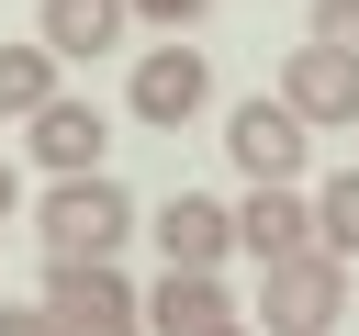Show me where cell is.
<instances>
[{"label":"cell","instance_id":"cell-1","mask_svg":"<svg viewBox=\"0 0 359 336\" xmlns=\"http://www.w3.org/2000/svg\"><path fill=\"white\" fill-rule=\"evenodd\" d=\"M34 235H45V258H112V246L135 235V202H123V179L79 168V179H56V190H45Z\"/></svg>","mask_w":359,"mask_h":336},{"label":"cell","instance_id":"cell-6","mask_svg":"<svg viewBox=\"0 0 359 336\" xmlns=\"http://www.w3.org/2000/svg\"><path fill=\"white\" fill-rule=\"evenodd\" d=\"M146 235H157L168 269H224V246H236V202H213V190H168Z\"/></svg>","mask_w":359,"mask_h":336},{"label":"cell","instance_id":"cell-18","mask_svg":"<svg viewBox=\"0 0 359 336\" xmlns=\"http://www.w3.org/2000/svg\"><path fill=\"white\" fill-rule=\"evenodd\" d=\"M202 336H247V314H224V325H202Z\"/></svg>","mask_w":359,"mask_h":336},{"label":"cell","instance_id":"cell-7","mask_svg":"<svg viewBox=\"0 0 359 336\" xmlns=\"http://www.w3.org/2000/svg\"><path fill=\"white\" fill-rule=\"evenodd\" d=\"M236 246H247V258H292V246H314V202H303L292 179H247V202H236Z\"/></svg>","mask_w":359,"mask_h":336},{"label":"cell","instance_id":"cell-15","mask_svg":"<svg viewBox=\"0 0 359 336\" xmlns=\"http://www.w3.org/2000/svg\"><path fill=\"white\" fill-rule=\"evenodd\" d=\"M0 336H56V302H34V314H11V302H0Z\"/></svg>","mask_w":359,"mask_h":336},{"label":"cell","instance_id":"cell-5","mask_svg":"<svg viewBox=\"0 0 359 336\" xmlns=\"http://www.w3.org/2000/svg\"><path fill=\"white\" fill-rule=\"evenodd\" d=\"M303 146H314V123L269 90V101H247L236 123H224V157L247 168V179H303Z\"/></svg>","mask_w":359,"mask_h":336},{"label":"cell","instance_id":"cell-14","mask_svg":"<svg viewBox=\"0 0 359 336\" xmlns=\"http://www.w3.org/2000/svg\"><path fill=\"white\" fill-rule=\"evenodd\" d=\"M123 11H135V22H157V34H191L213 0H123Z\"/></svg>","mask_w":359,"mask_h":336},{"label":"cell","instance_id":"cell-10","mask_svg":"<svg viewBox=\"0 0 359 336\" xmlns=\"http://www.w3.org/2000/svg\"><path fill=\"white\" fill-rule=\"evenodd\" d=\"M224 314H236V302H224L213 269H168V280L146 291V325H157V336H202V325H224Z\"/></svg>","mask_w":359,"mask_h":336},{"label":"cell","instance_id":"cell-19","mask_svg":"<svg viewBox=\"0 0 359 336\" xmlns=\"http://www.w3.org/2000/svg\"><path fill=\"white\" fill-rule=\"evenodd\" d=\"M325 336H337V325H325Z\"/></svg>","mask_w":359,"mask_h":336},{"label":"cell","instance_id":"cell-4","mask_svg":"<svg viewBox=\"0 0 359 336\" xmlns=\"http://www.w3.org/2000/svg\"><path fill=\"white\" fill-rule=\"evenodd\" d=\"M280 101H292L314 134H348V123H359V56H348V45H292Z\"/></svg>","mask_w":359,"mask_h":336},{"label":"cell","instance_id":"cell-8","mask_svg":"<svg viewBox=\"0 0 359 336\" xmlns=\"http://www.w3.org/2000/svg\"><path fill=\"white\" fill-rule=\"evenodd\" d=\"M22 123H34V157H45L56 179H79V168H101V146H112V123H101L90 101H67V90H56L45 112H22Z\"/></svg>","mask_w":359,"mask_h":336},{"label":"cell","instance_id":"cell-3","mask_svg":"<svg viewBox=\"0 0 359 336\" xmlns=\"http://www.w3.org/2000/svg\"><path fill=\"white\" fill-rule=\"evenodd\" d=\"M123 101H135V123L180 134V123H191V112L213 101V67H202V45H180V34H168V45H146V56H135V90H123Z\"/></svg>","mask_w":359,"mask_h":336},{"label":"cell","instance_id":"cell-11","mask_svg":"<svg viewBox=\"0 0 359 336\" xmlns=\"http://www.w3.org/2000/svg\"><path fill=\"white\" fill-rule=\"evenodd\" d=\"M56 67H67V56H56L45 34H34V45H0V112H45V101H56Z\"/></svg>","mask_w":359,"mask_h":336},{"label":"cell","instance_id":"cell-17","mask_svg":"<svg viewBox=\"0 0 359 336\" xmlns=\"http://www.w3.org/2000/svg\"><path fill=\"white\" fill-rule=\"evenodd\" d=\"M11 213H22V179H11V168H0V224H11Z\"/></svg>","mask_w":359,"mask_h":336},{"label":"cell","instance_id":"cell-2","mask_svg":"<svg viewBox=\"0 0 359 336\" xmlns=\"http://www.w3.org/2000/svg\"><path fill=\"white\" fill-rule=\"evenodd\" d=\"M258 314H269V336H325L348 314V258H325V246L258 258Z\"/></svg>","mask_w":359,"mask_h":336},{"label":"cell","instance_id":"cell-9","mask_svg":"<svg viewBox=\"0 0 359 336\" xmlns=\"http://www.w3.org/2000/svg\"><path fill=\"white\" fill-rule=\"evenodd\" d=\"M34 34H45L56 56H112V45L135 34V11H123V0H45Z\"/></svg>","mask_w":359,"mask_h":336},{"label":"cell","instance_id":"cell-12","mask_svg":"<svg viewBox=\"0 0 359 336\" xmlns=\"http://www.w3.org/2000/svg\"><path fill=\"white\" fill-rule=\"evenodd\" d=\"M314 246H325V258H359V168L314 190Z\"/></svg>","mask_w":359,"mask_h":336},{"label":"cell","instance_id":"cell-13","mask_svg":"<svg viewBox=\"0 0 359 336\" xmlns=\"http://www.w3.org/2000/svg\"><path fill=\"white\" fill-rule=\"evenodd\" d=\"M303 34H314V45H348V56H359V0H314V11H303Z\"/></svg>","mask_w":359,"mask_h":336},{"label":"cell","instance_id":"cell-16","mask_svg":"<svg viewBox=\"0 0 359 336\" xmlns=\"http://www.w3.org/2000/svg\"><path fill=\"white\" fill-rule=\"evenodd\" d=\"M56 336H146V314H101V325H56Z\"/></svg>","mask_w":359,"mask_h":336}]
</instances>
